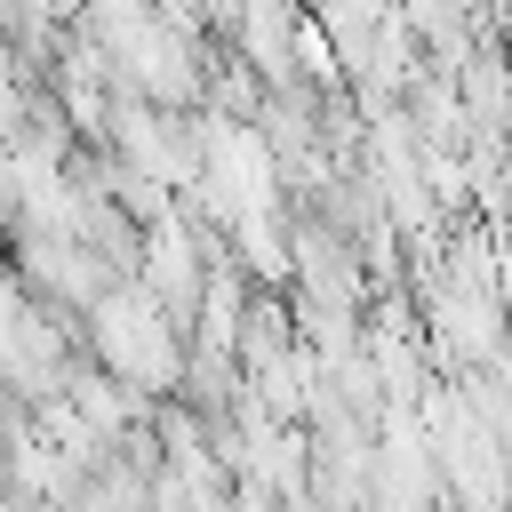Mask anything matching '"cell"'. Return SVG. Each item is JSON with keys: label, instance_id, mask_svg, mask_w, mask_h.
<instances>
[{"label": "cell", "instance_id": "6da1fadb", "mask_svg": "<svg viewBox=\"0 0 512 512\" xmlns=\"http://www.w3.org/2000/svg\"><path fill=\"white\" fill-rule=\"evenodd\" d=\"M88 352H96L112 376L144 384L152 400H168V392H184L192 328H184V320H176L144 280H112V288L88 304Z\"/></svg>", "mask_w": 512, "mask_h": 512}]
</instances>
